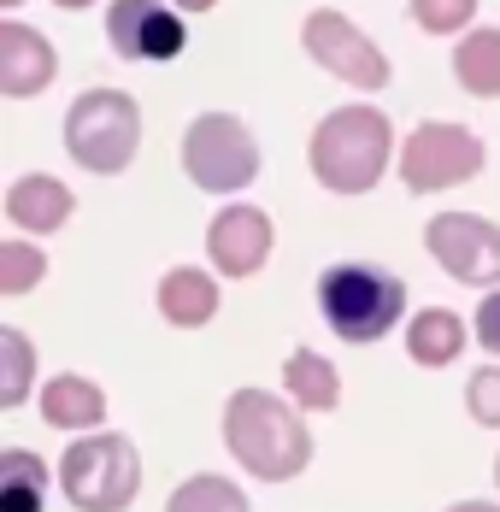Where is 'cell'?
I'll list each match as a JSON object with an SVG mask.
<instances>
[{"label": "cell", "mask_w": 500, "mask_h": 512, "mask_svg": "<svg viewBox=\"0 0 500 512\" xmlns=\"http://www.w3.org/2000/svg\"><path fill=\"white\" fill-rule=\"evenodd\" d=\"M283 383H289V395H295L300 407L312 412H330L336 401H342V377H336V365L324 354H289V365H283Z\"/></svg>", "instance_id": "cell-18"}, {"label": "cell", "mask_w": 500, "mask_h": 512, "mask_svg": "<svg viewBox=\"0 0 500 512\" xmlns=\"http://www.w3.org/2000/svg\"><path fill=\"white\" fill-rule=\"evenodd\" d=\"M42 271H48V259L36 254V248L6 242V248H0V295H24V289H36Z\"/></svg>", "instance_id": "cell-21"}, {"label": "cell", "mask_w": 500, "mask_h": 512, "mask_svg": "<svg viewBox=\"0 0 500 512\" xmlns=\"http://www.w3.org/2000/svg\"><path fill=\"white\" fill-rule=\"evenodd\" d=\"M318 312L342 342H377L406 312V283L395 271H371V265H330L318 277Z\"/></svg>", "instance_id": "cell-3"}, {"label": "cell", "mask_w": 500, "mask_h": 512, "mask_svg": "<svg viewBox=\"0 0 500 512\" xmlns=\"http://www.w3.org/2000/svg\"><path fill=\"white\" fill-rule=\"evenodd\" d=\"M206 254L218 259L224 277H253L271 254V218L259 206H224L206 230Z\"/></svg>", "instance_id": "cell-11"}, {"label": "cell", "mask_w": 500, "mask_h": 512, "mask_svg": "<svg viewBox=\"0 0 500 512\" xmlns=\"http://www.w3.org/2000/svg\"><path fill=\"white\" fill-rule=\"evenodd\" d=\"M471 330H477V342H483L489 354H500V289L477 307V324H471Z\"/></svg>", "instance_id": "cell-25"}, {"label": "cell", "mask_w": 500, "mask_h": 512, "mask_svg": "<svg viewBox=\"0 0 500 512\" xmlns=\"http://www.w3.org/2000/svg\"><path fill=\"white\" fill-rule=\"evenodd\" d=\"M424 242H430V254L442 259V271L453 283H477V289H495L500 283V224H489V218L436 212Z\"/></svg>", "instance_id": "cell-9"}, {"label": "cell", "mask_w": 500, "mask_h": 512, "mask_svg": "<svg viewBox=\"0 0 500 512\" xmlns=\"http://www.w3.org/2000/svg\"><path fill=\"white\" fill-rule=\"evenodd\" d=\"M465 407H471V418H477V424L500 430V365H489V371H471V383H465Z\"/></svg>", "instance_id": "cell-24"}, {"label": "cell", "mask_w": 500, "mask_h": 512, "mask_svg": "<svg viewBox=\"0 0 500 512\" xmlns=\"http://www.w3.org/2000/svg\"><path fill=\"white\" fill-rule=\"evenodd\" d=\"M453 77H459L465 95L495 101L500 95V30H471V36L453 48Z\"/></svg>", "instance_id": "cell-16"}, {"label": "cell", "mask_w": 500, "mask_h": 512, "mask_svg": "<svg viewBox=\"0 0 500 512\" xmlns=\"http://www.w3.org/2000/svg\"><path fill=\"white\" fill-rule=\"evenodd\" d=\"M312 177L336 195H365L377 189V177L395 159V124L377 106H336L330 118H318L312 130Z\"/></svg>", "instance_id": "cell-1"}, {"label": "cell", "mask_w": 500, "mask_h": 512, "mask_svg": "<svg viewBox=\"0 0 500 512\" xmlns=\"http://www.w3.org/2000/svg\"><path fill=\"white\" fill-rule=\"evenodd\" d=\"M106 42L124 59H177L183 42H189V30L159 0H112L106 6Z\"/></svg>", "instance_id": "cell-10"}, {"label": "cell", "mask_w": 500, "mask_h": 512, "mask_svg": "<svg viewBox=\"0 0 500 512\" xmlns=\"http://www.w3.org/2000/svg\"><path fill=\"white\" fill-rule=\"evenodd\" d=\"M59 6H71V12H83V6H95V0H59Z\"/></svg>", "instance_id": "cell-28"}, {"label": "cell", "mask_w": 500, "mask_h": 512, "mask_svg": "<svg viewBox=\"0 0 500 512\" xmlns=\"http://www.w3.org/2000/svg\"><path fill=\"white\" fill-rule=\"evenodd\" d=\"M159 312L177 324V330H200L212 312H218V283L195 271V265H177V271H165V283H159Z\"/></svg>", "instance_id": "cell-14"}, {"label": "cell", "mask_w": 500, "mask_h": 512, "mask_svg": "<svg viewBox=\"0 0 500 512\" xmlns=\"http://www.w3.org/2000/svg\"><path fill=\"white\" fill-rule=\"evenodd\" d=\"M0 6H18V0H0Z\"/></svg>", "instance_id": "cell-29"}, {"label": "cell", "mask_w": 500, "mask_h": 512, "mask_svg": "<svg viewBox=\"0 0 500 512\" xmlns=\"http://www.w3.org/2000/svg\"><path fill=\"white\" fill-rule=\"evenodd\" d=\"M483 171V142L459 124H418L406 142H400V177L412 195H436L453 189L465 177Z\"/></svg>", "instance_id": "cell-7"}, {"label": "cell", "mask_w": 500, "mask_h": 512, "mask_svg": "<svg viewBox=\"0 0 500 512\" xmlns=\"http://www.w3.org/2000/svg\"><path fill=\"white\" fill-rule=\"evenodd\" d=\"M65 148L77 165H89L100 177H118L142 148V106L124 89H83L65 112Z\"/></svg>", "instance_id": "cell-4"}, {"label": "cell", "mask_w": 500, "mask_h": 512, "mask_svg": "<svg viewBox=\"0 0 500 512\" xmlns=\"http://www.w3.org/2000/svg\"><path fill=\"white\" fill-rule=\"evenodd\" d=\"M471 12H477V0H412V24L430 30V36H453V30H465Z\"/></svg>", "instance_id": "cell-23"}, {"label": "cell", "mask_w": 500, "mask_h": 512, "mask_svg": "<svg viewBox=\"0 0 500 512\" xmlns=\"http://www.w3.org/2000/svg\"><path fill=\"white\" fill-rule=\"evenodd\" d=\"M495 483H500V465H495Z\"/></svg>", "instance_id": "cell-30"}, {"label": "cell", "mask_w": 500, "mask_h": 512, "mask_svg": "<svg viewBox=\"0 0 500 512\" xmlns=\"http://www.w3.org/2000/svg\"><path fill=\"white\" fill-rule=\"evenodd\" d=\"M224 448L265 483H283V477L306 471V460H312V436H306L300 412L289 401H277V395H265V389H236L230 395Z\"/></svg>", "instance_id": "cell-2"}, {"label": "cell", "mask_w": 500, "mask_h": 512, "mask_svg": "<svg viewBox=\"0 0 500 512\" xmlns=\"http://www.w3.org/2000/svg\"><path fill=\"white\" fill-rule=\"evenodd\" d=\"M6 218H12L18 230L48 236V230H59V224L71 218V189H65L59 177H18V183L6 189Z\"/></svg>", "instance_id": "cell-13"}, {"label": "cell", "mask_w": 500, "mask_h": 512, "mask_svg": "<svg viewBox=\"0 0 500 512\" xmlns=\"http://www.w3.org/2000/svg\"><path fill=\"white\" fill-rule=\"evenodd\" d=\"M300 42H306V53H312L330 77H342V83H353V89H371V95H377V89L389 83V59H383V48L353 24L348 12L318 6V12L306 18Z\"/></svg>", "instance_id": "cell-8"}, {"label": "cell", "mask_w": 500, "mask_h": 512, "mask_svg": "<svg viewBox=\"0 0 500 512\" xmlns=\"http://www.w3.org/2000/svg\"><path fill=\"white\" fill-rule=\"evenodd\" d=\"M171 6H177V12H212L218 0H171Z\"/></svg>", "instance_id": "cell-26"}, {"label": "cell", "mask_w": 500, "mask_h": 512, "mask_svg": "<svg viewBox=\"0 0 500 512\" xmlns=\"http://www.w3.org/2000/svg\"><path fill=\"white\" fill-rule=\"evenodd\" d=\"M136 483H142V460L130 436H112V430L83 436L59 460V489L71 495L77 512H124L136 501Z\"/></svg>", "instance_id": "cell-5"}, {"label": "cell", "mask_w": 500, "mask_h": 512, "mask_svg": "<svg viewBox=\"0 0 500 512\" xmlns=\"http://www.w3.org/2000/svg\"><path fill=\"white\" fill-rule=\"evenodd\" d=\"M48 495V465L24 448L0 454V512H42Z\"/></svg>", "instance_id": "cell-19"}, {"label": "cell", "mask_w": 500, "mask_h": 512, "mask_svg": "<svg viewBox=\"0 0 500 512\" xmlns=\"http://www.w3.org/2000/svg\"><path fill=\"white\" fill-rule=\"evenodd\" d=\"M53 77H59V53L48 36H36L30 24H0V95L12 101L42 95Z\"/></svg>", "instance_id": "cell-12"}, {"label": "cell", "mask_w": 500, "mask_h": 512, "mask_svg": "<svg viewBox=\"0 0 500 512\" xmlns=\"http://www.w3.org/2000/svg\"><path fill=\"white\" fill-rule=\"evenodd\" d=\"M165 512H248V495L236 489V483H224V477H189L177 495H171V507Z\"/></svg>", "instance_id": "cell-20"}, {"label": "cell", "mask_w": 500, "mask_h": 512, "mask_svg": "<svg viewBox=\"0 0 500 512\" xmlns=\"http://www.w3.org/2000/svg\"><path fill=\"white\" fill-rule=\"evenodd\" d=\"M0 359H6L0 407H18V401H24V383H30V342H24L18 330H0Z\"/></svg>", "instance_id": "cell-22"}, {"label": "cell", "mask_w": 500, "mask_h": 512, "mask_svg": "<svg viewBox=\"0 0 500 512\" xmlns=\"http://www.w3.org/2000/svg\"><path fill=\"white\" fill-rule=\"evenodd\" d=\"M459 348H465V318H453L442 307H424L412 318V330H406V354L418 365H448Z\"/></svg>", "instance_id": "cell-17"}, {"label": "cell", "mask_w": 500, "mask_h": 512, "mask_svg": "<svg viewBox=\"0 0 500 512\" xmlns=\"http://www.w3.org/2000/svg\"><path fill=\"white\" fill-rule=\"evenodd\" d=\"M100 412H106V395L89 377H53L42 389V418L53 430H89V424H100Z\"/></svg>", "instance_id": "cell-15"}, {"label": "cell", "mask_w": 500, "mask_h": 512, "mask_svg": "<svg viewBox=\"0 0 500 512\" xmlns=\"http://www.w3.org/2000/svg\"><path fill=\"white\" fill-rule=\"evenodd\" d=\"M448 512H500V507H489V501H465V507H448Z\"/></svg>", "instance_id": "cell-27"}, {"label": "cell", "mask_w": 500, "mask_h": 512, "mask_svg": "<svg viewBox=\"0 0 500 512\" xmlns=\"http://www.w3.org/2000/svg\"><path fill=\"white\" fill-rule=\"evenodd\" d=\"M183 171L206 195H236L259 177V142L242 118L230 112H200L183 136Z\"/></svg>", "instance_id": "cell-6"}]
</instances>
